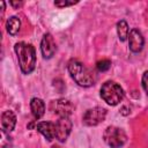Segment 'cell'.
I'll use <instances>...</instances> for the list:
<instances>
[{"instance_id":"5bb4252c","label":"cell","mask_w":148,"mask_h":148,"mask_svg":"<svg viewBox=\"0 0 148 148\" xmlns=\"http://www.w3.org/2000/svg\"><path fill=\"white\" fill-rule=\"evenodd\" d=\"M117 32H118V37L121 42H125L128 38L130 28H128V24L126 23V21L121 20L117 23Z\"/></svg>"},{"instance_id":"d6986e66","label":"cell","mask_w":148,"mask_h":148,"mask_svg":"<svg viewBox=\"0 0 148 148\" xmlns=\"http://www.w3.org/2000/svg\"><path fill=\"white\" fill-rule=\"evenodd\" d=\"M52 148H59L58 146H52Z\"/></svg>"},{"instance_id":"7a4b0ae2","label":"cell","mask_w":148,"mask_h":148,"mask_svg":"<svg viewBox=\"0 0 148 148\" xmlns=\"http://www.w3.org/2000/svg\"><path fill=\"white\" fill-rule=\"evenodd\" d=\"M68 72L72 79L81 87H90L96 81V76L94 72L90 71L88 67H86L79 60L73 59L68 62Z\"/></svg>"},{"instance_id":"ba28073f","label":"cell","mask_w":148,"mask_h":148,"mask_svg":"<svg viewBox=\"0 0 148 148\" xmlns=\"http://www.w3.org/2000/svg\"><path fill=\"white\" fill-rule=\"evenodd\" d=\"M143 37L141 35V32L138 30V29H132L130 31V35H128V46H130V50L132 52H140L143 47Z\"/></svg>"},{"instance_id":"e0dca14e","label":"cell","mask_w":148,"mask_h":148,"mask_svg":"<svg viewBox=\"0 0 148 148\" xmlns=\"http://www.w3.org/2000/svg\"><path fill=\"white\" fill-rule=\"evenodd\" d=\"M74 3H77V1H54V5L58 7H66V6H72Z\"/></svg>"},{"instance_id":"9a60e30c","label":"cell","mask_w":148,"mask_h":148,"mask_svg":"<svg viewBox=\"0 0 148 148\" xmlns=\"http://www.w3.org/2000/svg\"><path fill=\"white\" fill-rule=\"evenodd\" d=\"M96 67H97V69L99 72H105L111 67V61L109 59H102V60L97 61Z\"/></svg>"},{"instance_id":"6da1fadb","label":"cell","mask_w":148,"mask_h":148,"mask_svg":"<svg viewBox=\"0 0 148 148\" xmlns=\"http://www.w3.org/2000/svg\"><path fill=\"white\" fill-rule=\"evenodd\" d=\"M14 49L17 54L18 65H20L21 71L24 74L31 73L36 65V51H35L34 46L31 44L20 42V43L15 44Z\"/></svg>"},{"instance_id":"52a82bcc","label":"cell","mask_w":148,"mask_h":148,"mask_svg":"<svg viewBox=\"0 0 148 148\" xmlns=\"http://www.w3.org/2000/svg\"><path fill=\"white\" fill-rule=\"evenodd\" d=\"M52 110L56 114H58L60 118L69 117V114L73 111V105L69 101L65 98H60L52 102Z\"/></svg>"},{"instance_id":"30bf717a","label":"cell","mask_w":148,"mask_h":148,"mask_svg":"<svg viewBox=\"0 0 148 148\" xmlns=\"http://www.w3.org/2000/svg\"><path fill=\"white\" fill-rule=\"evenodd\" d=\"M16 124V117L12 111H5L1 114V130L5 133H8L14 130Z\"/></svg>"},{"instance_id":"8fae6325","label":"cell","mask_w":148,"mask_h":148,"mask_svg":"<svg viewBox=\"0 0 148 148\" xmlns=\"http://www.w3.org/2000/svg\"><path fill=\"white\" fill-rule=\"evenodd\" d=\"M37 131H39L49 141L53 140L56 138V125L50 121H42L38 123L36 126Z\"/></svg>"},{"instance_id":"8992f818","label":"cell","mask_w":148,"mask_h":148,"mask_svg":"<svg viewBox=\"0 0 148 148\" xmlns=\"http://www.w3.org/2000/svg\"><path fill=\"white\" fill-rule=\"evenodd\" d=\"M72 130V121L68 117L59 118V120L56 124V138L59 141H66Z\"/></svg>"},{"instance_id":"7c38bea8","label":"cell","mask_w":148,"mask_h":148,"mask_svg":"<svg viewBox=\"0 0 148 148\" xmlns=\"http://www.w3.org/2000/svg\"><path fill=\"white\" fill-rule=\"evenodd\" d=\"M30 109H31L32 116L36 119H39V118L43 117V114L45 112V104L40 98L34 97L31 99V102H30Z\"/></svg>"},{"instance_id":"ac0fdd59","label":"cell","mask_w":148,"mask_h":148,"mask_svg":"<svg viewBox=\"0 0 148 148\" xmlns=\"http://www.w3.org/2000/svg\"><path fill=\"white\" fill-rule=\"evenodd\" d=\"M10 5L14 6V7H20V6H22V2H14V1H12Z\"/></svg>"},{"instance_id":"277c9868","label":"cell","mask_w":148,"mask_h":148,"mask_svg":"<svg viewBox=\"0 0 148 148\" xmlns=\"http://www.w3.org/2000/svg\"><path fill=\"white\" fill-rule=\"evenodd\" d=\"M103 139L111 148H120L127 140L126 133L116 126H109L103 133Z\"/></svg>"},{"instance_id":"4fadbf2b","label":"cell","mask_w":148,"mask_h":148,"mask_svg":"<svg viewBox=\"0 0 148 148\" xmlns=\"http://www.w3.org/2000/svg\"><path fill=\"white\" fill-rule=\"evenodd\" d=\"M6 28H7L8 34L16 35L20 31V28H21V21H20V18L16 17V16L9 17L7 20V22H6Z\"/></svg>"},{"instance_id":"5b68a950","label":"cell","mask_w":148,"mask_h":148,"mask_svg":"<svg viewBox=\"0 0 148 148\" xmlns=\"http://www.w3.org/2000/svg\"><path fill=\"white\" fill-rule=\"evenodd\" d=\"M106 117V110L101 106L89 109L83 114V123L87 126H96L101 124Z\"/></svg>"},{"instance_id":"3957f363","label":"cell","mask_w":148,"mask_h":148,"mask_svg":"<svg viewBox=\"0 0 148 148\" xmlns=\"http://www.w3.org/2000/svg\"><path fill=\"white\" fill-rule=\"evenodd\" d=\"M101 97L108 104L117 105L124 97V90L118 83L113 81H106L101 88Z\"/></svg>"},{"instance_id":"2e32d148","label":"cell","mask_w":148,"mask_h":148,"mask_svg":"<svg viewBox=\"0 0 148 148\" xmlns=\"http://www.w3.org/2000/svg\"><path fill=\"white\" fill-rule=\"evenodd\" d=\"M142 87H143L145 91L148 94V71L145 72L142 75Z\"/></svg>"},{"instance_id":"9c48e42d","label":"cell","mask_w":148,"mask_h":148,"mask_svg":"<svg viewBox=\"0 0 148 148\" xmlns=\"http://www.w3.org/2000/svg\"><path fill=\"white\" fill-rule=\"evenodd\" d=\"M56 49H57V46H56V42H54L52 35L51 34H45L43 39H42V43H40V50H42L43 57L46 58V59L51 58L54 54Z\"/></svg>"}]
</instances>
